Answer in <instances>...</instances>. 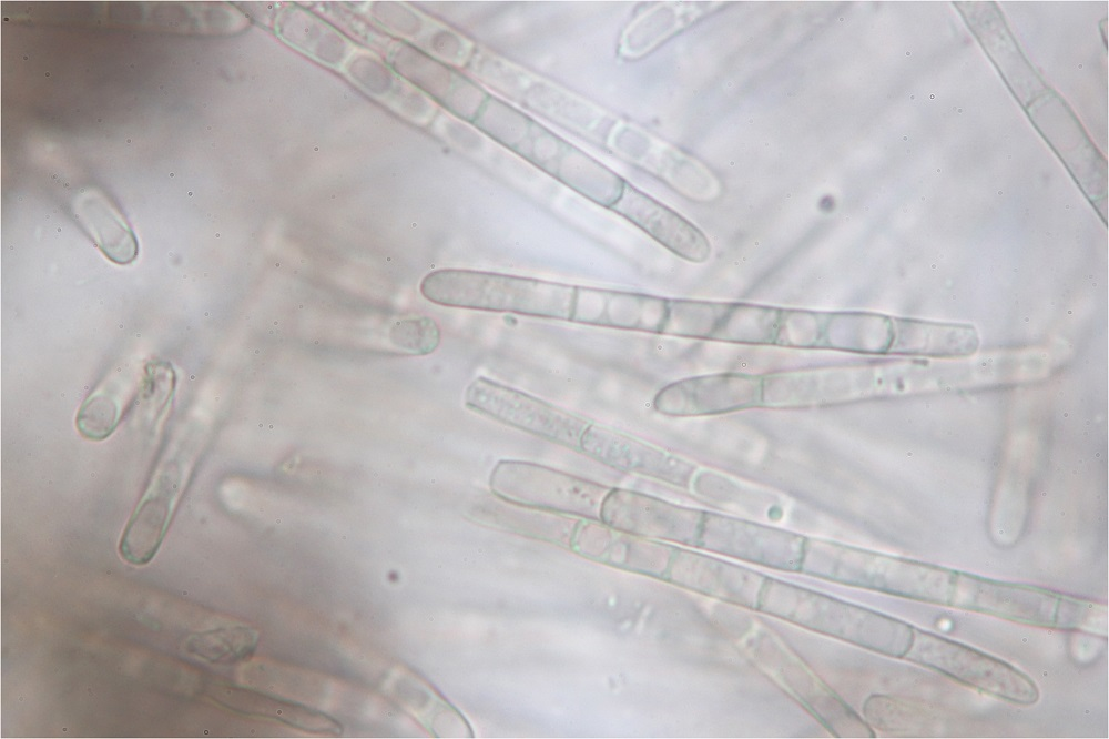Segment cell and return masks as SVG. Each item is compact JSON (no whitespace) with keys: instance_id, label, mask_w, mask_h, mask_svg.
Returning a JSON list of instances; mask_svg holds the SVG:
<instances>
[{"instance_id":"17","label":"cell","mask_w":1109,"mask_h":739,"mask_svg":"<svg viewBox=\"0 0 1109 739\" xmlns=\"http://www.w3.org/2000/svg\"><path fill=\"white\" fill-rule=\"evenodd\" d=\"M350 58V57H349ZM348 59L349 74L359 85L366 88L378 98L386 97V102L403 114L411 115L413 120H423L434 111V104L411 83L403 82L400 77L385 67L378 59L362 54Z\"/></svg>"},{"instance_id":"14","label":"cell","mask_w":1109,"mask_h":739,"mask_svg":"<svg viewBox=\"0 0 1109 739\" xmlns=\"http://www.w3.org/2000/svg\"><path fill=\"white\" fill-rule=\"evenodd\" d=\"M766 576L675 547L664 580L721 600L756 608Z\"/></svg>"},{"instance_id":"10","label":"cell","mask_w":1109,"mask_h":739,"mask_svg":"<svg viewBox=\"0 0 1109 739\" xmlns=\"http://www.w3.org/2000/svg\"><path fill=\"white\" fill-rule=\"evenodd\" d=\"M702 516L698 510L621 487H611L600 510V522L615 529L695 547Z\"/></svg>"},{"instance_id":"4","label":"cell","mask_w":1109,"mask_h":739,"mask_svg":"<svg viewBox=\"0 0 1109 739\" xmlns=\"http://www.w3.org/2000/svg\"><path fill=\"white\" fill-rule=\"evenodd\" d=\"M495 497L525 507L600 520L602 502L612 486L521 459H500L491 469Z\"/></svg>"},{"instance_id":"24","label":"cell","mask_w":1109,"mask_h":739,"mask_svg":"<svg viewBox=\"0 0 1109 739\" xmlns=\"http://www.w3.org/2000/svg\"><path fill=\"white\" fill-rule=\"evenodd\" d=\"M953 110H954V111H956V110H957V111H958V113H963V112H964V110H963V109H957V108H953Z\"/></svg>"},{"instance_id":"25","label":"cell","mask_w":1109,"mask_h":739,"mask_svg":"<svg viewBox=\"0 0 1109 739\" xmlns=\"http://www.w3.org/2000/svg\"><path fill=\"white\" fill-rule=\"evenodd\" d=\"M910 53H912L910 51H907V52H906V54H907V55H910Z\"/></svg>"},{"instance_id":"22","label":"cell","mask_w":1109,"mask_h":739,"mask_svg":"<svg viewBox=\"0 0 1109 739\" xmlns=\"http://www.w3.org/2000/svg\"><path fill=\"white\" fill-rule=\"evenodd\" d=\"M116 397L118 393L105 386L83 403L77 417V426L84 437L101 441L114 431L121 414Z\"/></svg>"},{"instance_id":"13","label":"cell","mask_w":1109,"mask_h":739,"mask_svg":"<svg viewBox=\"0 0 1109 739\" xmlns=\"http://www.w3.org/2000/svg\"><path fill=\"white\" fill-rule=\"evenodd\" d=\"M579 452L622 473L681 484L685 465L672 454L628 434L591 422L580 438Z\"/></svg>"},{"instance_id":"12","label":"cell","mask_w":1109,"mask_h":739,"mask_svg":"<svg viewBox=\"0 0 1109 739\" xmlns=\"http://www.w3.org/2000/svg\"><path fill=\"white\" fill-rule=\"evenodd\" d=\"M568 547L579 556L622 570L665 578L675 546L579 518Z\"/></svg>"},{"instance_id":"1","label":"cell","mask_w":1109,"mask_h":739,"mask_svg":"<svg viewBox=\"0 0 1109 739\" xmlns=\"http://www.w3.org/2000/svg\"><path fill=\"white\" fill-rule=\"evenodd\" d=\"M756 609L885 656L908 652L915 627L883 613L766 577Z\"/></svg>"},{"instance_id":"5","label":"cell","mask_w":1109,"mask_h":739,"mask_svg":"<svg viewBox=\"0 0 1109 739\" xmlns=\"http://www.w3.org/2000/svg\"><path fill=\"white\" fill-rule=\"evenodd\" d=\"M904 659L1014 705L1030 706L1040 697L1036 682L1013 665L917 627Z\"/></svg>"},{"instance_id":"16","label":"cell","mask_w":1109,"mask_h":739,"mask_svg":"<svg viewBox=\"0 0 1109 739\" xmlns=\"http://www.w3.org/2000/svg\"><path fill=\"white\" fill-rule=\"evenodd\" d=\"M72 210L87 234L103 254L116 264H129L138 255V241L120 210L102 192L84 189Z\"/></svg>"},{"instance_id":"7","label":"cell","mask_w":1109,"mask_h":739,"mask_svg":"<svg viewBox=\"0 0 1109 739\" xmlns=\"http://www.w3.org/2000/svg\"><path fill=\"white\" fill-rule=\"evenodd\" d=\"M966 610L1035 627L1072 630L1083 626L1091 606L1059 591L976 575Z\"/></svg>"},{"instance_id":"18","label":"cell","mask_w":1109,"mask_h":739,"mask_svg":"<svg viewBox=\"0 0 1109 739\" xmlns=\"http://www.w3.org/2000/svg\"><path fill=\"white\" fill-rule=\"evenodd\" d=\"M277 27L285 40L334 65L343 62L353 48L333 27L298 8H287L278 18Z\"/></svg>"},{"instance_id":"2","label":"cell","mask_w":1109,"mask_h":739,"mask_svg":"<svg viewBox=\"0 0 1109 739\" xmlns=\"http://www.w3.org/2000/svg\"><path fill=\"white\" fill-rule=\"evenodd\" d=\"M577 285L528 276L440 269L428 273L420 293L447 306L571 321Z\"/></svg>"},{"instance_id":"23","label":"cell","mask_w":1109,"mask_h":739,"mask_svg":"<svg viewBox=\"0 0 1109 739\" xmlns=\"http://www.w3.org/2000/svg\"><path fill=\"white\" fill-rule=\"evenodd\" d=\"M916 95H917V99L919 101V104H924V105L934 104V103H937L940 100L939 92L935 91V90L922 91V92H919V94H916Z\"/></svg>"},{"instance_id":"20","label":"cell","mask_w":1109,"mask_h":739,"mask_svg":"<svg viewBox=\"0 0 1109 739\" xmlns=\"http://www.w3.org/2000/svg\"><path fill=\"white\" fill-rule=\"evenodd\" d=\"M389 59L394 69L413 85L419 87L447 104L455 105L457 110V91L464 92L461 89L467 84L459 83L458 75L450 69L407 43L394 44Z\"/></svg>"},{"instance_id":"19","label":"cell","mask_w":1109,"mask_h":739,"mask_svg":"<svg viewBox=\"0 0 1109 739\" xmlns=\"http://www.w3.org/2000/svg\"><path fill=\"white\" fill-rule=\"evenodd\" d=\"M497 498V497H496ZM497 504L492 509L484 508L476 519L484 524L491 523V526H500L518 533L545 539L556 544L568 546L572 529L577 523L576 518L538 510L516 504H511L497 498Z\"/></svg>"},{"instance_id":"11","label":"cell","mask_w":1109,"mask_h":739,"mask_svg":"<svg viewBox=\"0 0 1109 739\" xmlns=\"http://www.w3.org/2000/svg\"><path fill=\"white\" fill-rule=\"evenodd\" d=\"M763 402V376L726 372L673 382L654 396L653 408L668 416L725 414Z\"/></svg>"},{"instance_id":"3","label":"cell","mask_w":1109,"mask_h":739,"mask_svg":"<svg viewBox=\"0 0 1109 739\" xmlns=\"http://www.w3.org/2000/svg\"><path fill=\"white\" fill-rule=\"evenodd\" d=\"M800 571L940 606L953 579L946 567L815 539H805Z\"/></svg>"},{"instance_id":"21","label":"cell","mask_w":1109,"mask_h":739,"mask_svg":"<svg viewBox=\"0 0 1109 739\" xmlns=\"http://www.w3.org/2000/svg\"><path fill=\"white\" fill-rule=\"evenodd\" d=\"M258 632L253 627L233 622L194 635L186 648L193 655L218 664H232L253 654Z\"/></svg>"},{"instance_id":"8","label":"cell","mask_w":1109,"mask_h":739,"mask_svg":"<svg viewBox=\"0 0 1109 739\" xmlns=\"http://www.w3.org/2000/svg\"><path fill=\"white\" fill-rule=\"evenodd\" d=\"M805 538L796 534L703 513L696 547L784 571H800Z\"/></svg>"},{"instance_id":"15","label":"cell","mask_w":1109,"mask_h":739,"mask_svg":"<svg viewBox=\"0 0 1109 739\" xmlns=\"http://www.w3.org/2000/svg\"><path fill=\"white\" fill-rule=\"evenodd\" d=\"M610 209L685 261L704 263L711 256V243L702 231L630 183H624Z\"/></svg>"},{"instance_id":"9","label":"cell","mask_w":1109,"mask_h":739,"mask_svg":"<svg viewBox=\"0 0 1109 739\" xmlns=\"http://www.w3.org/2000/svg\"><path fill=\"white\" fill-rule=\"evenodd\" d=\"M182 449L166 454L156 468L119 544L121 557L134 566L147 564L159 550L186 476Z\"/></svg>"},{"instance_id":"6","label":"cell","mask_w":1109,"mask_h":739,"mask_svg":"<svg viewBox=\"0 0 1109 739\" xmlns=\"http://www.w3.org/2000/svg\"><path fill=\"white\" fill-rule=\"evenodd\" d=\"M464 402L474 413L576 452L591 423L583 416L484 376L467 386Z\"/></svg>"}]
</instances>
